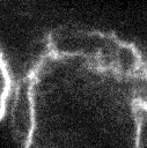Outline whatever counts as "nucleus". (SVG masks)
<instances>
[{"label":"nucleus","mask_w":147,"mask_h":148,"mask_svg":"<svg viewBox=\"0 0 147 148\" xmlns=\"http://www.w3.org/2000/svg\"><path fill=\"white\" fill-rule=\"evenodd\" d=\"M146 127V47L83 25L45 32L15 90L19 148H144Z\"/></svg>","instance_id":"obj_1"},{"label":"nucleus","mask_w":147,"mask_h":148,"mask_svg":"<svg viewBox=\"0 0 147 148\" xmlns=\"http://www.w3.org/2000/svg\"><path fill=\"white\" fill-rule=\"evenodd\" d=\"M14 94V82L12 71L6 56L0 46V123L5 118L10 98Z\"/></svg>","instance_id":"obj_2"}]
</instances>
